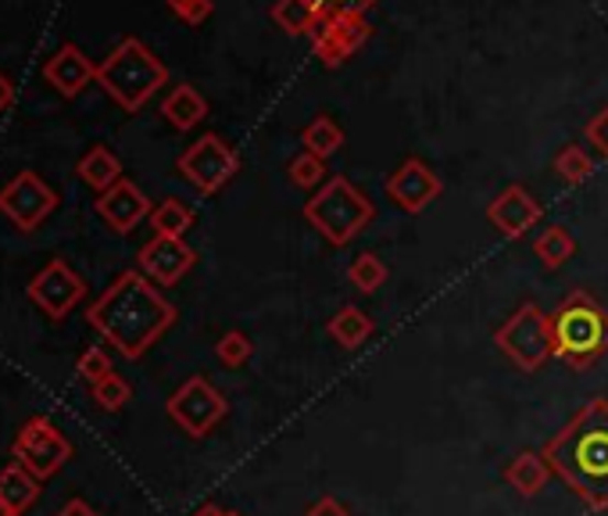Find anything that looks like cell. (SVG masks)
Here are the masks:
<instances>
[{"instance_id":"ab89813d","label":"cell","mask_w":608,"mask_h":516,"mask_svg":"<svg viewBox=\"0 0 608 516\" xmlns=\"http://www.w3.org/2000/svg\"><path fill=\"white\" fill-rule=\"evenodd\" d=\"M0 516H14V513H11V509L4 506V502H0Z\"/></svg>"},{"instance_id":"7402d4cb","label":"cell","mask_w":608,"mask_h":516,"mask_svg":"<svg viewBox=\"0 0 608 516\" xmlns=\"http://www.w3.org/2000/svg\"><path fill=\"white\" fill-rule=\"evenodd\" d=\"M272 22L286 36H312L323 25V11H318L315 0H276L272 4Z\"/></svg>"},{"instance_id":"ba28073f","label":"cell","mask_w":608,"mask_h":516,"mask_svg":"<svg viewBox=\"0 0 608 516\" xmlns=\"http://www.w3.org/2000/svg\"><path fill=\"white\" fill-rule=\"evenodd\" d=\"M165 412H169V420L176 423L180 430H186L191 438H205L226 420L229 401L211 380L191 377L176 395L165 401Z\"/></svg>"},{"instance_id":"83f0119b","label":"cell","mask_w":608,"mask_h":516,"mask_svg":"<svg viewBox=\"0 0 608 516\" xmlns=\"http://www.w3.org/2000/svg\"><path fill=\"white\" fill-rule=\"evenodd\" d=\"M555 172L569 186H576V183H587L590 176H595V162H590V154L580 148V143H566V148L555 154Z\"/></svg>"},{"instance_id":"d6a6232c","label":"cell","mask_w":608,"mask_h":516,"mask_svg":"<svg viewBox=\"0 0 608 516\" xmlns=\"http://www.w3.org/2000/svg\"><path fill=\"white\" fill-rule=\"evenodd\" d=\"M169 11L176 14V19H183L186 25H200V22H208L211 19V11L215 4L211 0H165Z\"/></svg>"},{"instance_id":"e575fe53","label":"cell","mask_w":608,"mask_h":516,"mask_svg":"<svg viewBox=\"0 0 608 516\" xmlns=\"http://www.w3.org/2000/svg\"><path fill=\"white\" fill-rule=\"evenodd\" d=\"M584 137H587V143H595L601 158H608V108L590 115V122L584 126Z\"/></svg>"},{"instance_id":"ac0fdd59","label":"cell","mask_w":608,"mask_h":516,"mask_svg":"<svg viewBox=\"0 0 608 516\" xmlns=\"http://www.w3.org/2000/svg\"><path fill=\"white\" fill-rule=\"evenodd\" d=\"M552 466H547V459L541 452H519L509 466H504V484L512 487L515 495H523V498H538L547 481H552Z\"/></svg>"},{"instance_id":"836d02e7","label":"cell","mask_w":608,"mask_h":516,"mask_svg":"<svg viewBox=\"0 0 608 516\" xmlns=\"http://www.w3.org/2000/svg\"><path fill=\"white\" fill-rule=\"evenodd\" d=\"M318 11H323V19H333V14H366L380 4V0H315Z\"/></svg>"},{"instance_id":"cb8c5ba5","label":"cell","mask_w":608,"mask_h":516,"mask_svg":"<svg viewBox=\"0 0 608 516\" xmlns=\"http://www.w3.org/2000/svg\"><path fill=\"white\" fill-rule=\"evenodd\" d=\"M533 255L541 258V266L547 272H555V269H562L576 255V237L569 234L566 226H547L544 234L533 240Z\"/></svg>"},{"instance_id":"8992f818","label":"cell","mask_w":608,"mask_h":516,"mask_svg":"<svg viewBox=\"0 0 608 516\" xmlns=\"http://www.w3.org/2000/svg\"><path fill=\"white\" fill-rule=\"evenodd\" d=\"M495 344L523 373H538L547 358H555L552 315H547L538 301H523V305L495 330Z\"/></svg>"},{"instance_id":"9a60e30c","label":"cell","mask_w":608,"mask_h":516,"mask_svg":"<svg viewBox=\"0 0 608 516\" xmlns=\"http://www.w3.org/2000/svg\"><path fill=\"white\" fill-rule=\"evenodd\" d=\"M541 201L533 197L523 183H509L504 191L490 201L487 205V223L498 229L501 237H509V240H519V237H526L533 226L541 223Z\"/></svg>"},{"instance_id":"52a82bcc","label":"cell","mask_w":608,"mask_h":516,"mask_svg":"<svg viewBox=\"0 0 608 516\" xmlns=\"http://www.w3.org/2000/svg\"><path fill=\"white\" fill-rule=\"evenodd\" d=\"M176 169L194 191L208 197V194H219L222 186L240 172V154L229 148L219 133H205L180 154Z\"/></svg>"},{"instance_id":"5b68a950","label":"cell","mask_w":608,"mask_h":516,"mask_svg":"<svg viewBox=\"0 0 608 516\" xmlns=\"http://www.w3.org/2000/svg\"><path fill=\"white\" fill-rule=\"evenodd\" d=\"M372 201L347 176H329L315 197L304 201V219L333 248H347L372 223Z\"/></svg>"},{"instance_id":"44dd1931","label":"cell","mask_w":608,"mask_h":516,"mask_svg":"<svg viewBox=\"0 0 608 516\" xmlns=\"http://www.w3.org/2000/svg\"><path fill=\"white\" fill-rule=\"evenodd\" d=\"M36 495H40V481L22 463H11L0 470V502H4L14 516H22L33 506Z\"/></svg>"},{"instance_id":"6da1fadb","label":"cell","mask_w":608,"mask_h":516,"mask_svg":"<svg viewBox=\"0 0 608 516\" xmlns=\"http://www.w3.org/2000/svg\"><path fill=\"white\" fill-rule=\"evenodd\" d=\"M86 320L122 358H143L176 323V309L143 272L126 269L86 309Z\"/></svg>"},{"instance_id":"7a4b0ae2","label":"cell","mask_w":608,"mask_h":516,"mask_svg":"<svg viewBox=\"0 0 608 516\" xmlns=\"http://www.w3.org/2000/svg\"><path fill=\"white\" fill-rule=\"evenodd\" d=\"M547 459L562 484L584 502L587 509H608V401L590 398L584 409L569 416V423L552 441H544Z\"/></svg>"},{"instance_id":"4316f807","label":"cell","mask_w":608,"mask_h":516,"mask_svg":"<svg viewBox=\"0 0 608 516\" xmlns=\"http://www.w3.org/2000/svg\"><path fill=\"white\" fill-rule=\"evenodd\" d=\"M387 277H390V269L376 251H361L355 262L347 266V280H351V287L361 294H376L387 283Z\"/></svg>"},{"instance_id":"2e32d148","label":"cell","mask_w":608,"mask_h":516,"mask_svg":"<svg viewBox=\"0 0 608 516\" xmlns=\"http://www.w3.org/2000/svg\"><path fill=\"white\" fill-rule=\"evenodd\" d=\"M151 212H154V205L148 201V194H143L140 186L129 183V180H119L111 191H105L97 197V215L115 229V234H129V229H137L143 219H151Z\"/></svg>"},{"instance_id":"d590c367","label":"cell","mask_w":608,"mask_h":516,"mask_svg":"<svg viewBox=\"0 0 608 516\" xmlns=\"http://www.w3.org/2000/svg\"><path fill=\"white\" fill-rule=\"evenodd\" d=\"M304 516H351V509L340 506V502L333 495H323L318 502H312L308 509H304Z\"/></svg>"},{"instance_id":"3957f363","label":"cell","mask_w":608,"mask_h":516,"mask_svg":"<svg viewBox=\"0 0 608 516\" xmlns=\"http://www.w3.org/2000/svg\"><path fill=\"white\" fill-rule=\"evenodd\" d=\"M547 315H552V341L558 363L584 373L608 355V312L598 305L595 294L569 291Z\"/></svg>"},{"instance_id":"f1b7e54d","label":"cell","mask_w":608,"mask_h":516,"mask_svg":"<svg viewBox=\"0 0 608 516\" xmlns=\"http://www.w3.org/2000/svg\"><path fill=\"white\" fill-rule=\"evenodd\" d=\"M286 176H291V183L301 186V191H315V186L326 183V158L301 151L297 158H291V165H286Z\"/></svg>"},{"instance_id":"74e56055","label":"cell","mask_w":608,"mask_h":516,"mask_svg":"<svg viewBox=\"0 0 608 516\" xmlns=\"http://www.w3.org/2000/svg\"><path fill=\"white\" fill-rule=\"evenodd\" d=\"M11 100H14V83L4 76V72H0V111H4Z\"/></svg>"},{"instance_id":"f35d334b","label":"cell","mask_w":608,"mask_h":516,"mask_svg":"<svg viewBox=\"0 0 608 516\" xmlns=\"http://www.w3.org/2000/svg\"><path fill=\"white\" fill-rule=\"evenodd\" d=\"M194 516H240V513H234V509H222V506H215V502H208V506H200Z\"/></svg>"},{"instance_id":"d4e9b609","label":"cell","mask_w":608,"mask_h":516,"mask_svg":"<svg viewBox=\"0 0 608 516\" xmlns=\"http://www.w3.org/2000/svg\"><path fill=\"white\" fill-rule=\"evenodd\" d=\"M301 143H304V151H312L318 158H333L344 148V129L337 119H329V115H318V119H312L301 129Z\"/></svg>"},{"instance_id":"4dcf8cb0","label":"cell","mask_w":608,"mask_h":516,"mask_svg":"<svg viewBox=\"0 0 608 516\" xmlns=\"http://www.w3.org/2000/svg\"><path fill=\"white\" fill-rule=\"evenodd\" d=\"M90 395H94V401H97V406L105 409V412H119V409H126V401L133 398V391H129V384L119 377V373H111L108 380L94 384Z\"/></svg>"},{"instance_id":"e0dca14e","label":"cell","mask_w":608,"mask_h":516,"mask_svg":"<svg viewBox=\"0 0 608 516\" xmlns=\"http://www.w3.org/2000/svg\"><path fill=\"white\" fill-rule=\"evenodd\" d=\"M43 79H47L62 97H79L86 86L97 79V65L76 47V43H62V47L47 57V65H43Z\"/></svg>"},{"instance_id":"8fae6325","label":"cell","mask_w":608,"mask_h":516,"mask_svg":"<svg viewBox=\"0 0 608 516\" xmlns=\"http://www.w3.org/2000/svg\"><path fill=\"white\" fill-rule=\"evenodd\" d=\"M372 25L361 14H333V19H323V25L312 33V54L326 68H340L347 57L366 47Z\"/></svg>"},{"instance_id":"484cf974","label":"cell","mask_w":608,"mask_h":516,"mask_svg":"<svg viewBox=\"0 0 608 516\" xmlns=\"http://www.w3.org/2000/svg\"><path fill=\"white\" fill-rule=\"evenodd\" d=\"M151 226H154L158 237H183L186 229L194 226V208L183 205L180 197H165L162 205H154Z\"/></svg>"},{"instance_id":"7c38bea8","label":"cell","mask_w":608,"mask_h":516,"mask_svg":"<svg viewBox=\"0 0 608 516\" xmlns=\"http://www.w3.org/2000/svg\"><path fill=\"white\" fill-rule=\"evenodd\" d=\"M441 194H444V183L423 158H404V162L387 176V197L394 201L404 215L426 212Z\"/></svg>"},{"instance_id":"277c9868","label":"cell","mask_w":608,"mask_h":516,"mask_svg":"<svg viewBox=\"0 0 608 516\" xmlns=\"http://www.w3.org/2000/svg\"><path fill=\"white\" fill-rule=\"evenodd\" d=\"M97 83L122 111H140L169 83V68L148 43L126 36L105 62L97 65Z\"/></svg>"},{"instance_id":"8d00e7d4","label":"cell","mask_w":608,"mask_h":516,"mask_svg":"<svg viewBox=\"0 0 608 516\" xmlns=\"http://www.w3.org/2000/svg\"><path fill=\"white\" fill-rule=\"evenodd\" d=\"M57 516H100L90 502H83V498H68L62 509H57Z\"/></svg>"},{"instance_id":"603a6c76","label":"cell","mask_w":608,"mask_h":516,"mask_svg":"<svg viewBox=\"0 0 608 516\" xmlns=\"http://www.w3.org/2000/svg\"><path fill=\"white\" fill-rule=\"evenodd\" d=\"M76 172L83 176V183H90L97 194H105V191H111V186L122 180V162L108 148H90L79 158Z\"/></svg>"},{"instance_id":"f546056e","label":"cell","mask_w":608,"mask_h":516,"mask_svg":"<svg viewBox=\"0 0 608 516\" xmlns=\"http://www.w3.org/2000/svg\"><path fill=\"white\" fill-rule=\"evenodd\" d=\"M215 355H219L222 366L237 369V366H243L254 355V344H251L248 334H240V330H229V334H222L219 344H215Z\"/></svg>"},{"instance_id":"ffe728a7","label":"cell","mask_w":608,"mask_h":516,"mask_svg":"<svg viewBox=\"0 0 608 516\" xmlns=\"http://www.w3.org/2000/svg\"><path fill=\"white\" fill-rule=\"evenodd\" d=\"M329 337L340 344V348L347 352H355L361 348L372 334H376V323H372V315L366 309H358V305H344L329 315Z\"/></svg>"},{"instance_id":"30bf717a","label":"cell","mask_w":608,"mask_h":516,"mask_svg":"<svg viewBox=\"0 0 608 516\" xmlns=\"http://www.w3.org/2000/svg\"><path fill=\"white\" fill-rule=\"evenodd\" d=\"M54 208H57V194L36 176V172H19V176L0 186V212H4L22 234H33Z\"/></svg>"},{"instance_id":"5bb4252c","label":"cell","mask_w":608,"mask_h":516,"mask_svg":"<svg viewBox=\"0 0 608 516\" xmlns=\"http://www.w3.org/2000/svg\"><path fill=\"white\" fill-rule=\"evenodd\" d=\"M140 272L158 287H176L194 269L197 251L183 237H151L137 255Z\"/></svg>"},{"instance_id":"4fadbf2b","label":"cell","mask_w":608,"mask_h":516,"mask_svg":"<svg viewBox=\"0 0 608 516\" xmlns=\"http://www.w3.org/2000/svg\"><path fill=\"white\" fill-rule=\"evenodd\" d=\"M83 294H86L83 277L79 272H72L68 262H62V258H54V262L43 266L33 277V283H29L33 305H40L51 320H65V315L83 301Z\"/></svg>"},{"instance_id":"1f68e13d","label":"cell","mask_w":608,"mask_h":516,"mask_svg":"<svg viewBox=\"0 0 608 516\" xmlns=\"http://www.w3.org/2000/svg\"><path fill=\"white\" fill-rule=\"evenodd\" d=\"M76 373L86 380V384H100V380H108L111 377V355L105 352V348H86L83 355H79V363H76Z\"/></svg>"},{"instance_id":"9c48e42d","label":"cell","mask_w":608,"mask_h":516,"mask_svg":"<svg viewBox=\"0 0 608 516\" xmlns=\"http://www.w3.org/2000/svg\"><path fill=\"white\" fill-rule=\"evenodd\" d=\"M11 452L36 481H51L54 473L72 459V444L62 430L47 420V416H29L19 430V438H14Z\"/></svg>"},{"instance_id":"d6986e66","label":"cell","mask_w":608,"mask_h":516,"mask_svg":"<svg viewBox=\"0 0 608 516\" xmlns=\"http://www.w3.org/2000/svg\"><path fill=\"white\" fill-rule=\"evenodd\" d=\"M162 115L169 119V126H176V129H194L205 122V115H208V100L205 94L197 90V86L191 83H180V86H172L169 97L162 100Z\"/></svg>"}]
</instances>
